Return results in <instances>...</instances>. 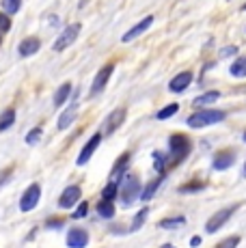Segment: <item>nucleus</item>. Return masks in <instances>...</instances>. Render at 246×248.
I'll use <instances>...</instances> for the list:
<instances>
[{
    "mask_svg": "<svg viewBox=\"0 0 246 248\" xmlns=\"http://www.w3.org/2000/svg\"><path fill=\"white\" fill-rule=\"evenodd\" d=\"M192 145L190 140H188V136L184 134H173L169 138V164H179V162H184L188 158V154H190Z\"/></svg>",
    "mask_w": 246,
    "mask_h": 248,
    "instance_id": "nucleus-1",
    "label": "nucleus"
},
{
    "mask_svg": "<svg viewBox=\"0 0 246 248\" xmlns=\"http://www.w3.org/2000/svg\"><path fill=\"white\" fill-rule=\"evenodd\" d=\"M227 119L225 110H214V108H207V110H197L195 114L188 117V127L192 130H201V127L214 125V123H220Z\"/></svg>",
    "mask_w": 246,
    "mask_h": 248,
    "instance_id": "nucleus-2",
    "label": "nucleus"
},
{
    "mask_svg": "<svg viewBox=\"0 0 246 248\" xmlns=\"http://www.w3.org/2000/svg\"><path fill=\"white\" fill-rule=\"evenodd\" d=\"M119 197L123 205H132L134 201H138L140 197V181L136 175H123L121 184H119Z\"/></svg>",
    "mask_w": 246,
    "mask_h": 248,
    "instance_id": "nucleus-3",
    "label": "nucleus"
},
{
    "mask_svg": "<svg viewBox=\"0 0 246 248\" xmlns=\"http://www.w3.org/2000/svg\"><path fill=\"white\" fill-rule=\"evenodd\" d=\"M80 31H82V26H80L78 22H74V24H69V26H65L63 32L59 35V39L54 41V46H52V47H54L56 52H61V50H65V47H69L76 39H78Z\"/></svg>",
    "mask_w": 246,
    "mask_h": 248,
    "instance_id": "nucleus-4",
    "label": "nucleus"
},
{
    "mask_svg": "<svg viewBox=\"0 0 246 248\" xmlns=\"http://www.w3.org/2000/svg\"><path fill=\"white\" fill-rule=\"evenodd\" d=\"M39 199H41V186L39 184H31L24 190L22 199H20V209L22 212H32V209L39 205Z\"/></svg>",
    "mask_w": 246,
    "mask_h": 248,
    "instance_id": "nucleus-5",
    "label": "nucleus"
},
{
    "mask_svg": "<svg viewBox=\"0 0 246 248\" xmlns=\"http://www.w3.org/2000/svg\"><path fill=\"white\" fill-rule=\"evenodd\" d=\"M112 71H115V63L104 65V67L97 71L95 80H93V84H91V91H89V95H91V97H95V95H99L104 89H106V84H108V80H110Z\"/></svg>",
    "mask_w": 246,
    "mask_h": 248,
    "instance_id": "nucleus-6",
    "label": "nucleus"
},
{
    "mask_svg": "<svg viewBox=\"0 0 246 248\" xmlns=\"http://www.w3.org/2000/svg\"><path fill=\"white\" fill-rule=\"evenodd\" d=\"M233 212H235L233 207H225V209H220V212H216L214 216H212L210 220L205 222V231H207V233H216L218 229L225 227V222L229 220L231 214H233Z\"/></svg>",
    "mask_w": 246,
    "mask_h": 248,
    "instance_id": "nucleus-7",
    "label": "nucleus"
},
{
    "mask_svg": "<svg viewBox=\"0 0 246 248\" xmlns=\"http://www.w3.org/2000/svg\"><path fill=\"white\" fill-rule=\"evenodd\" d=\"M235 162V151L231 149H222V151H216L214 158H212V169L214 170H227L231 169Z\"/></svg>",
    "mask_w": 246,
    "mask_h": 248,
    "instance_id": "nucleus-8",
    "label": "nucleus"
},
{
    "mask_svg": "<svg viewBox=\"0 0 246 248\" xmlns=\"http://www.w3.org/2000/svg\"><path fill=\"white\" fill-rule=\"evenodd\" d=\"M80 197H82V190H80V186H67V188H65L63 192H61L59 207H61V209H69V207H74V205L80 201Z\"/></svg>",
    "mask_w": 246,
    "mask_h": 248,
    "instance_id": "nucleus-9",
    "label": "nucleus"
},
{
    "mask_svg": "<svg viewBox=\"0 0 246 248\" xmlns=\"http://www.w3.org/2000/svg\"><path fill=\"white\" fill-rule=\"evenodd\" d=\"M99 142H102V134H93L91 138H89L87 145H84L82 151H80V155H78V160H76V164H78V166H84V164H87V162L93 158V154L97 151Z\"/></svg>",
    "mask_w": 246,
    "mask_h": 248,
    "instance_id": "nucleus-10",
    "label": "nucleus"
},
{
    "mask_svg": "<svg viewBox=\"0 0 246 248\" xmlns=\"http://www.w3.org/2000/svg\"><path fill=\"white\" fill-rule=\"evenodd\" d=\"M125 121V108H117L108 114V119L104 121V134H112L121 127V123Z\"/></svg>",
    "mask_w": 246,
    "mask_h": 248,
    "instance_id": "nucleus-11",
    "label": "nucleus"
},
{
    "mask_svg": "<svg viewBox=\"0 0 246 248\" xmlns=\"http://www.w3.org/2000/svg\"><path fill=\"white\" fill-rule=\"evenodd\" d=\"M151 24H154V16H147V17H145V20H140L138 24H134V26H132L130 31H127L125 35L121 37V41H123V44H130V41H134L136 37H140L145 31H147V28L151 26Z\"/></svg>",
    "mask_w": 246,
    "mask_h": 248,
    "instance_id": "nucleus-12",
    "label": "nucleus"
},
{
    "mask_svg": "<svg viewBox=\"0 0 246 248\" xmlns=\"http://www.w3.org/2000/svg\"><path fill=\"white\" fill-rule=\"evenodd\" d=\"M41 47V41L37 39V37H26L24 41H20V46H17V54L22 56V59H28V56L37 54Z\"/></svg>",
    "mask_w": 246,
    "mask_h": 248,
    "instance_id": "nucleus-13",
    "label": "nucleus"
},
{
    "mask_svg": "<svg viewBox=\"0 0 246 248\" xmlns=\"http://www.w3.org/2000/svg\"><path fill=\"white\" fill-rule=\"evenodd\" d=\"M190 84H192V71H182V74H177L171 82H169V89H171L173 93H182V91H186Z\"/></svg>",
    "mask_w": 246,
    "mask_h": 248,
    "instance_id": "nucleus-14",
    "label": "nucleus"
},
{
    "mask_svg": "<svg viewBox=\"0 0 246 248\" xmlns=\"http://www.w3.org/2000/svg\"><path fill=\"white\" fill-rule=\"evenodd\" d=\"M89 244V235L84 229H69L67 231V246L72 248H84Z\"/></svg>",
    "mask_w": 246,
    "mask_h": 248,
    "instance_id": "nucleus-15",
    "label": "nucleus"
},
{
    "mask_svg": "<svg viewBox=\"0 0 246 248\" xmlns=\"http://www.w3.org/2000/svg\"><path fill=\"white\" fill-rule=\"evenodd\" d=\"M127 164H130V154L119 155V158H117V162H115V166H112V170H110V177H108V181H117V184H119L121 177L125 175Z\"/></svg>",
    "mask_w": 246,
    "mask_h": 248,
    "instance_id": "nucleus-16",
    "label": "nucleus"
},
{
    "mask_svg": "<svg viewBox=\"0 0 246 248\" xmlns=\"http://www.w3.org/2000/svg\"><path fill=\"white\" fill-rule=\"evenodd\" d=\"M76 117H78V102H74L72 106H67L63 112H61V117H59V130H67V127L76 121Z\"/></svg>",
    "mask_w": 246,
    "mask_h": 248,
    "instance_id": "nucleus-17",
    "label": "nucleus"
},
{
    "mask_svg": "<svg viewBox=\"0 0 246 248\" xmlns=\"http://www.w3.org/2000/svg\"><path fill=\"white\" fill-rule=\"evenodd\" d=\"M69 95H72V84H69V82H63L59 89H56V93H54V106L61 108V106H63V104L69 99Z\"/></svg>",
    "mask_w": 246,
    "mask_h": 248,
    "instance_id": "nucleus-18",
    "label": "nucleus"
},
{
    "mask_svg": "<svg viewBox=\"0 0 246 248\" xmlns=\"http://www.w3.org/2000/svg\"><path fill=\"white\" fill-rule=\"evenodd\" d=\"M162 179L164 177H155V179H151L149 181V184L147 186H145V188L143 190H140V201H145V203H147L149 201V199H154V194H155V190H158L160 188V184H162Z\"/></svg>",
    "mask_w": 246,
    "mask_h": 248,
    "instance_id": "nucleus-19",
    "label": "nucleus"
},
{
    "mask_svg": "<svg viewBox=\"0 0 246 248\" xmlns=\"http://www.w3.org/2000/svg\"><path fill=\"white\" fill-rule=\"evenodd\" d=\"M218 97H220L218 91H207V93H203V95H199V97H195V102H192V104L199 106V108H201V106H210V104H214Z\"/></svg>",
    "mask_w": 246,
    "mask_h": 248,
    "instance_id": "nucleus-20",
    "label": "nucleus"
},
{
    "mask_svg": "<svg viewBox=\"0 0 246 248\" xmlns=\"http://www.w3.org/2000/svg\"><path fill=\"white\" fill-rule=\"evenodd\" d=\"M229 74L233 78H244L246 76V56H240V59L233 61V65L229 67Z\"/></svg>",
    "mask_w": 246,
    "mask_h": 248,
    "instance_id": "nucleus-21",
    "label": "nucleus"
},
{
    "mask_svg": "<svg viewBox=\"0 0 246 248\" xmlns=\"http://www.w3.org/2000/svg\"><path fill=\"white\" fill-rule=\"evenodd\" d=\"M95 209H97L99 216L106 218V220H108V218L115 216V203H112V201H106V199H102V201L97 203V207H95Z\"/></svg>",
    "mask_w": 246,
    "mask_h": 248,
    "instance_id": "nucleus-22",
    "label": "nucleus"
},
{
    "mask_svg": "<svg viewBox=\"0 0 246 248\" xmlns=\"http://www.w3.org/2000/svg\"><path fill=\"white\" fill-rule=\"evenodd\" d=\"M117 197H119V184H117V181H108L102 190V199H106V201H115Z\"/></svg>",
    "mask_w": 246,
    "mask_h": 248,
    "instance_id": "nucleus-23",
    "label": "nucleus"
},
{
    "mask_svg": "<svg viewBox=\"0 0 246 248\" xmlns=\"http://www.w3.org/2000/svg\"><path fill=\"white\" fill-rule=\"evenodd\" d=\"M13 123H15V110H13V108H7V110L0 114V132L9 130Z\"/></svg>",
    "mask_w": 246,
    "mask_h": 248,
    "instance_id": "nucleus-24",
    "label": "nucleus"
},
{
    "mask_svg": "<svg viewBox=\"0 0 246 248\" xmlns=\"http://www.w3.org/2000/svg\"><path fill=\"white\" fill-rule=\"evenodd\" d=\"M186 225V218L184 216H173V218H164V220L158 222L160 229H179Z\"/></svg>",
    "mask_w": 246,
    "mask_h": 248,
    "instance_id": "nucleus-25",
    "label": "nucleus"
},
{
    "mask_svg": "<svg viewBox=\"0 0 246 248\" xmlns=\"http://www.w3.org/2000/svg\"><path fill=\"white\" fill-rule=\"evenodd\" d=\"M0 7H2V11L7 16H15L22 7V0H0Z\"/></svg>",
    "mask_w": 246,
    "mask_h": 248,
    "instance_id": "nucleus-26",
    "label": "nucleus"
},
{
    "mask_svg": "<svg viewBox=\"0 0 246 248\" xmlns=\"http://www.w3.org/2000/svg\"><path fill=\"white\" fill-rule=\"evenodd\" d=\"M147 216H149V207H143V209H140V212L134 216V220H132L130 231H138V229L145 225V220H147Z\"/></svg>",
    "mask_w": 246,
    "mask_h": 248,
    "instance_id": "nucleus-27",
    "label": "nucleus"
},
{
    "mask_svg": "<svg viewBox=\"0 0 246 248\" xmlns=\"http://www.w3.org/2000/svg\"><path fill=\"white\" fill-rule=\"evenodd\" d=\"M154 169L158 170V173H164L167 170V166H171L169 164V155H164V154H160V151H155L154 154Z\"/></svg>",
    "mask_w": 246,
    "mask_h": 248,
    "instance_id": "nucleus-28",
    "label": "nucleus"
},
{
    "mask_svg": "<svg viewBox=\"0 0 246 248\" xmlns=\"http://www.w3.org/2000/svg\"><path fill=\"white\" fill-rule=\"evenodd\" d=\"M177 110H179V106H177V104H169V106H164L162 110H160L158 114H155V117H158L160 121H164V119H171V117H173V114L177 112Z\"/></svg>",
    "mask_w": 246,
    "mask_h": 248,
    "instance_id": "nucleus-29",
    "label": "nucleus"
},
{
    "mask_svg": "<svg viewBox=\"0 0 246 248\" xmlns=\"http://www.w3.org/2000/svg\"><path fill=\"white\" fill-rule=\"evenodd\" d=\"M41 134H44V130H41V127L31 130L26 134V145H37V142H39V138H41Z\"/></svg>",
    "mask_w": 246,
    "mask_h": 248,
    "instance_id": "nucleus-30",
    "label": "nucleus"
},
{
    "mask_svg": "<svg viewBox=\"0 0 246 248\" xmlns=\"http://www.w3.org/2000/svg\"><path fill=\"white\" fill-rule=\"evenodd\" d=\"M76 205H78V203H76ZM87 214H89V203L87 201H80V205L76 207V212L72 214V218H76V220H78V218H87Z\"/></svg>",
    "mask_w": 246,
    "mask_h": 248,
    "instance_id": "nucleus-31",
    "label": "nucleus"
},
{
    "mask_svg": "<svg viewBox=\"0 0 246 248\" xmlns=\"http://www.w3.org/2000/svg\"><path fill=\"white\" fill-rule=\"evenodd\" d=\"M11 31V20H9L7 13H0V32H9Z\"/></svg>",
    "mask_w": 246,
    "mask_h": 248,
    "instance_id": "nucleus-32",
    "label": "nucleus"
},
{
    "mask_svg": "<svg viewBox=\"0 0 246 248\" xmlns=\"http://www.w3.org/2000/svg\"><path fill=\"white\" fill-rule=\"evenodd\" d=\"M238 54V46H227V47H222L220 50V59H229V56H235Z\"/></svg>",
    "mask_w": 246,
    "mask_h": 248,
    "instance_id": "nucleus-33",
    "label": "nucleus"
},
{
    "mask_svg": "<svg viewBox=\"0 0 246 248\" xmlns=\"http://www.w3.org/2000/svg\"><path fill=\"white\" fill-rule=\"evenodd\" d=\"M203 184H199V181H195V184H188V186H182L179 188V192H195V190H201Z\"/></svg>",
    "mask_w": 246,
    "mask_h": 248,
    "instance_id": "nucleus-34",
    "label": "nucleus"
},
{
    "mask_svg": "<svg viewBox=\"0 0 246 248\" xmlns=\"http://www.w3.org/2000/svg\"><path fill=\"white\" fill-rule=\"evenodd\" d=\"M11 175H13V169H11V166H9V169H2V170H0V186L7 184Z\"/></svg>",
    "mask_w": 246,
    "mask_h": 248,
    "instance_id": "nucleus-35",
    "label": "nucleus"
},
{
    "mask_svg": "<svg viewBox=\"0 0 246 248\" xmlns=\"http://www.w3.org/2000/svg\"><path fill=\"white\" fill-rule=\"evenodd\" d=\"M235 244H240V237H238V235L227 237V240H222V242H220V246H235Z\"/></svg>",
    "mask_w": 246,
    "mask_h": 248,
    "instance_id": "nucleus-36",
    "label": "nucleus"
},
{
    "mask_svg": "<svg viewBox=\"0 0 246 248\" xmlns=\"http://www.w3.org/2000/svg\"><path fill=\"white\" fill-rule=\"evenodd\" d=\"M46 225H48L50 229H61V227H63V220H48Z\"/></svg>",
    "mask_w": 246,
    "mask_h": 248,
    "instance_id": "nucleus-37",
    "label": "nucleus"
},
{
    "mask_svg": "<svg viewBox=\"0 0 246 248\" xmlns=\"http://www.w3.org/2000/svg\"><path fill=\"white\" fill-rule=\"evenodd\" d=\"M201 242H203L201 237H199V235H195V237H192V240H190V244H192V246H199V244H201Z\"/></svg>",
    "mask_w": 246,
    "mask_h": 248,
    "instance_id": "nucleus-38",
    "label": "nucleus"
},
{
    "mask_svg": "<svg viewBox=\"0 0 246 248\" xmlns=\"http://www.w3.org/2000/svg\"><path fill=\"white\" fill-rule=\"evenodd\" d=\"M242 140H244V142H246V132H244V134H242Z\"/></svg>",
    "mask_w": 246,
    "mask_h": 248,
    "instance_id": "nucleus-39",
    "label": "nucleus"
},
{
    "mask_svg": "<svg viewBox=\"0 0 246 248\" xmlns=\"http://www.w3.org/2000/svg\"><path fill=\"white\" fill-rule=\"evenodd\" d=\"M244 175H246V164H244Z\"/></svg>",
    "mask_w": 246,
    "mask_h": 248,
    "instance_id": "nucleus-40",
    "label": "nucleus"
},
{
    "mask_svg": "<svg viewBox=\"0 0 246 248\" xmlns=\"http://www.w3.org/2000/svg\"><path fill=\"white\" fill-rule=\"evenodd\" d=\"M242 9H244V11H246V4H244V7H242Z\"/></svg>",
    "mask_w": 246,
    "mask_h": 248,
    "instance_id": "nucleus-41",
    "label": "nucleus"
},
{
    "mask_svg": "<svg viewBox=\"0 0 246 248\" xmlns=\"http://www.w3.org/2000/svg\"><path fill=\"white\" fill-rule=\"evenodd\" d=\"M0 37H2V32H0Z\"/></svg>",
    "mask_w": 246,
    "mask_h": 248,
    "instance_id": "nucleus-42",
    "label": "nucleus"
}]
</instances>
